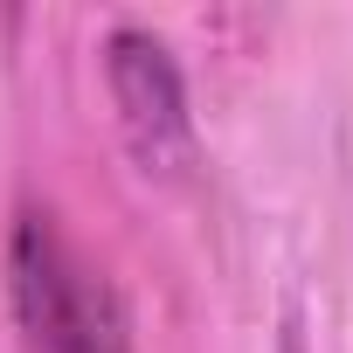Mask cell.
<instances>
[{
  "instance_id": "obj_1",
  "label": "cell",
  "mask_w": 353,
  "mask_h": 353,
  "mask_svg": "<svg viewBox=\"0 0 353 353\" xmlns=\"http://www.w3.org/2000/svg\"><path fill=\"white\" fill-rule=\"evenodd\" d=\"M8 325L14 353H139L111 270L77 243L49 201H21L8 222Z\"/></svg>"
},
{
  "instance_id": "obj_2",
  "label": "cell",
  "mask_w": 353,
  "mask_h": 353,
  "mask_svg": "<svg viewBox=\"0 0 353 353\" xmlns=\"http://www.w3.org/2000/svg\"><path fill=\"white\" fill-rule=\"evenodd\" d=\"M104 90L118 111V132L145 173H181L194 159V111H188V77L173 63L166 35L118 21L104 35Z\"/></svg>"
}]
</instances>
